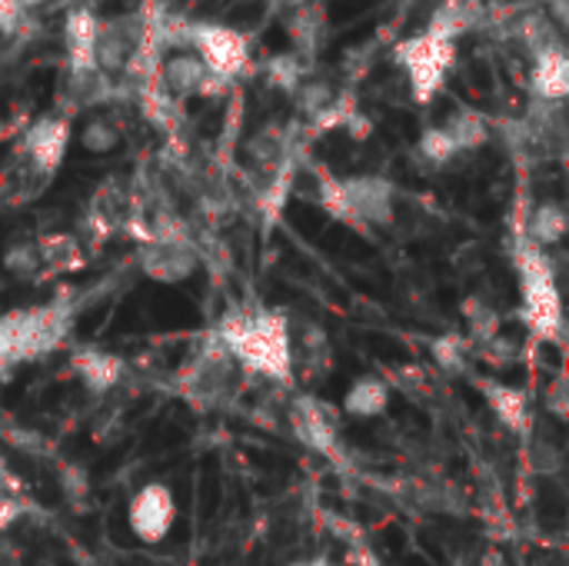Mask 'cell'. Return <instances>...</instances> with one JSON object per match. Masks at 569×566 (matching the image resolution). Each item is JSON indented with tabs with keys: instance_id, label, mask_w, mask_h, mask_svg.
Returning <instances> with one entry per match:
<instances>
[{
	"instance_id": "obj_1",
	"label": "cell",
	"mask_w": 569,
	"mask_h": 566,
	"mask_svg": "<svg viewBox=\"0 0 569 566\" xmlns=\"http://www.w3.org/2000/svg\"><path fill=\"white\" fill-rule=\"evenodd\" d=\"M213 337L223 344L230 360L247 367L250 374H260L267 380L287 384L293 374V340L290 324L277 310H240L227 314Z\"/></svg>"
},
{
	"instance_id": "obj_2",
	"label": "cell",
	"mask_w": 569,
	"mask_h": 566,
	"mask_svg": "<svg viewBox=\"0 0 569 566\" xmlns=\"http://www.w3.org/2000/svg\"><path fill=\"white\" fill-rule=\"evenodd\" d=\"M70 324L73 307L63 300L0 314V370H13L17 364L53 354L70 334Z\"/></svg>"
},
{
	"instance_id": "obj_3",
	"label": "cell",
	"mask_w": 569,
	"mask_h": 566,
	"mask_svg": "<svg viewBox=\"0 0 569 566\" xmlns=\"http://www.w3.org/2000/svg\"><path fill=\"white\" fill-rule=\"evenodd\" d=\"M317 203L333 217L357 230L390 227L397 214V187L377 173L363 177H317Z\"/></svg>"
},
{
	"instance_id": "obj_4",
	"label": "cell",
	"mask_w": 569,
	"mask_h": 566,
	"mask_svg": "<svg viewBox=\"0 0 569 566\" xmlns=\"http://www.w3.org/2000/svg\"><path fill=\"white\" fill-rule=\"evenodd\" d=\"M517 274L523 290V320L530 334L543 344H563V297L557 284V270L547 250H537L527 237L517 244Z\"/></svg>"
},
{
	"instance_id": "obj_5",
	"label": "cell",
	"mask_w": 569,
	"mask_h": 566,
	"mask_svg": "<svg viewBox=\"0 0 569 566\" xmlns=\"http://www.w3.org/2000/svg\"><path fill=\"white\" fill-rule=\"evenodd\" d=\"M160 40L170 47H187L190 53H197L203 60V67L223 83H230L233 77H240L250 67V40L227 23L197 20V23L160 30Z\"/></svg>"
},
{
	"instance_id": "obj_6",
	"label": "cell",
	"mask_w": 569,
	"mask_h": 566,
	"mask_svg": "<svg viewBox=\"0 0 569 566\" xmlns=\"http://www.w3.org/2000/svg\"><path fill=\"white\" fill-rule=\"evenodd\" d=\"M393 57L407 73L413 100L430 103L447 83V73L457 60V43H443L430 33H417V37H407L403 43H397Z\"/></svg>"
},
{
	"instance_id": "obj_7",
	"label": "cell",
	"mask_w": 569,
	"mask_h": 566,
	"mask_svg": "<svg viewBox=\"0 0 569 566\" xmlns=\"http://www.w3.org/2000/svg\"><path fill=\"white\" fill-rule=\"evenodd\" d=\"M140 270H143V277H150L157 284H180V280L193 277V270H197V247L173 224H163L143 237Z\"/></svg>"
},
{
	"instance_id": "obj_8",
	"label": "cell",
	"mask_w": 569,
	"mask_h": 566,
	"mask_svg": "<svg viewBox=\"0 0 569 566\" xmlns=\"http://www.w3.org/2000/svg\"><path fill=\"white\" fill-rule=\"evenodd\" d=\"M70 120L60 117V113H50V117H40L37 123L27 127L20 147H17V160L37 177V180H50L57 173V167L63 163L67 157V147H70Z\"/></svg>"
},
{
	"instance_id": "obj_9",
	"label": "cell",
	"mask_w": 569,
	"mask_h": 566,
	"mask_svg": "<svg viewBox=\"0 0 569 566\" xmlns=\"http://www.w3.org/2000/svg\"><path fill=\"white\" fill-rule=\"evenodd\" d=\"M127 524H130V534L140 540V544H160L170 537L173 524H177V497L167 484L153 480V484H143L130 507H127Z\"/></svg>"
},
{
	"instance_id": "obj_10",
	"label": "cell",
	"mask_w": 569,
	"mask_h": 566,
	"mask_svg": "<svg viewBox=\"0 0 569 566\" xmlns=\"http://www.w3.org/2000/svg\"><path fill=\"white\" fill-rule=\"evenodd\" d=\"M160 77H157V83H160V90L170 97V100H177V103H183L187 97H207V93H220L227 83L223 80H217L207 67H203V60L197 57V53H190V50H180V53H170L163 63H160V70H157Z\"/></svg>"
},
{
	"instance_id": "obj_11",
	"label": "cell",
	"mask_w": 569,
	"mask_h": 566,
	"mask_svg": "<svg viewBox=\"0 0 569 566\" xmlns=\"http://www.w3.org/2000/svg\"><path fill=\"white\" fill-rule=\"evenodd\" d=\"M97 27L100 17L87 7H73L63 20V43H67V63L77 80H93L100 77L93 70V43H97Z\"/></svg>"
},
{
	"instance_id": "obj_12",
	"label": "cell",
	"mask_w": 569,
	"mask_h": 566,
	"mask_svg": "<svg viewBox=\"0 0 569 566\" xmlns=\"http://www.w3.org/2000/svg\"><path fill=\"white\" fill-rule=\"evenodd\" d=\"M290 424H293V434L303 447H310L323 457H337V424L320 400H310V397L293 400Z\"/></svg>"
},
{
	"instance_id": "obj_13",
	"label": "cell",
	"mask_w": 569,
	"mask_h": 566,
	"mask_svg": "<svg viewBox=\"0 0 569 566\" xmlns=\"http://www.w3.org/2000/svg\"><path fill=\"white\" fill-rule=\"evenodd\" d=\"M530 90L540 103H563L569 93V60L563 47H550L533 57L530 70Z\"/></svg>"
},
{
	"instance_id": "obj_14",
	"label": "cell",
	"mask_w": 569,
	"mask_h": 566,
	"mask_svg": "<svg viewBox=\"0 0 569 566\" xmlns=\"http://www.w3.org/2000/svg\"><path fill=\"white\" fill-rule=\"evenodd\" d=\"M73 374L83 380L90 394H110L123 380V360L117 354H107L100 347H83L70 357Z\"/></svg>"
},
{
	"instance_id": "obj_15",
	"label": "cell",
	"mask_w": 569,
	"mask_h": 566,
	"mask_svg": "<svg viewBox=\"0 0 569 566\" xmlns=\"http://www.w3.org/2000/svg\"><path fill=\"white\" fill-rule=\"evenodd\" d=\"M490 410L497 414V420L503 427H510L513 434H527L530 430V404H527V394L510 387V384H500V380H490V384H480Z\"/></svg>"
},
{
	"instance_id": "obj_16",
	"label": "cell",
	"mask_w": 569,
	"mask_h": 566,
	"mask_svg": "<svg viewBox=\"0 0 569 566\" xmlns=\"http://www.w3.org/2000/svg\"><path fill=\"white\" fill-rule=\"evenodd\" d=\"M247 153H250V163L257 170H263V173L273 177L290 160V133H287V127H280V123L260 127L250 137V143H247Z\"/></svg>"
},
{
	"instance_id": "obj_17",
	"label": "cell",
	"mask_w": 569,
	"mask_h": 566,
	"mask_svg": "<svg viewBox=\"0 0 569 566\" xmlns=\"http://www.w3.org/2000/svg\"><path fill=\"white\" fill-rule=\"evenodd\" d=\"M387 404H390V387L380 377H360L343 394V414L357 420H373L387 414Z\"/></svg>"
},
{
	"instance_id": "obj_18",
	"label": "cell",
	"mask_w": 569,
	"mask_h": 566,
	"mask_svg": "<svg viewBox=\"0 0 569 566\" xmlns=\"http://www.w3.org/2000/svg\"><path fill=\"white\" fill-rule=\"evenodd\" d=\"M567 227H569L567 210H563L560 203L547 200V203L533 207V214H530V220H527V230H523V237H527V240H530L537 250H547V247H557V244H563V237H567Z\"/></svg>"
},
{
	"instance_id": "obj_19",
	"label": "cell",
	"mask_w": 569,
	"mask_h": 566,
	"mask_svg": "<svg viewBox=\"0 0 569 566\" xmlns=\"http://www.w3.org/2000/svg\"><path fill=\"white\" fill-rule=\"evenodd\" d=\"M473 23H477L473 0H443L433 10V20L427 23L423 33H430V37H437L443 43H457V37H463Z\"/></svg>"
},
{
	"instance_id": "obj_20",
	"label": "cell",
	"mask_w": 569,
	"mask_h": 566,
	"mask_svg": "<svg viewBox=\"0 0 569 566\" xmlns=\"http://www.w3.org/2000/svg\"><path fill=\"white\" fill-rule=\"evenodd\" d=\"M443 130H447V137L453 140L457 153L480 150V147L490 140V123H487V117L477 113V110H470V107L453 110V113L443 120Z\"/></svg>"
},
{
	"instance_id": "obj_21",
	"label": "cell",
	"mask_w": 569,
	"mask_h": 566,
	"mask_svg": "<svg viewBox=\"0 0 569 566\" xmlns=\"http://www.w3.org/2000/svg\"><path fill=\"white\" fill-rule=\"evenodd\" d=\"M287 33H290V40H293V53H300L303 60L320 47V40H323V33H327V23H323V13H320V7H310V3H300L293 13H290V20H287Z\"/></svg>"
},
{
	"instance_id": "obj_22",
	"label": "cell",
	"mask_w": 569,
	"mask_h": 566,
	"mask_svg": "<svg viewBox=\"0 0 569 566\" xmlns=\"http://www.w3.org/2000/svg\"><path fill=\"white\" fill-rule=\"evenodd\" d=\"M37 257H40V267H50L53 274H63V270H77L83 267V247L77 237L70 234H50V237H40L37 240Z\"/></svg>"
},
{
	"instance_id": "obj_23",
	"label": "cell",
	"mask_w": 569,
	"mask_h": 566,
	"mask_svg": "<svg viewBox=\"0 0 569 566\" xmlns=\"http://www.w3.org/2000/svg\"><path fill=\"white\" fill-rule=\"evenodd\" d=\"M340 97V90L327 80V77H313V73H307L303 77V83L297 87V93H293V103H297V110L313 123L323 110H330V103Z\"/></svg>"
},
{
	"instance_id": "obj_24",
	"label": "cell",
	"mask_w": 569,
	"mask_h": 566,
	"mask_svg": "<svg viewBox=\"0 0 569 566\" xmlns=\"http://www.w3.org/2000/svg\"><path fill=\"white\" fill-rule=\"evenodd\" d=\"M263 77H267L270 87H277V90H283L287 97H293L297 87H300L303 77H307V60H303L300 53H277V57H270V60L263 63Z\"/></svg>"
},
{
	"instance_id": "obj_25",
	"label": "cell",
	"mask_w": 569,
	"mask_h": 566,
	"mask_svg": "<svg viewBox=\"0 0 569 566\" xmlns=\"http://www.w3.org/2000/svg\"><path fill=\"white\" fill-rule=\"evenodd\" d=\"M80 147L87 150V153H110V150H117L120 147V130L107 120V117H90L83 127H80Z\"/></svg>"
},
{
	"instance_id": "obj_26",
	"label": "cell",
	"mask_w": 569,
	"mask_h": 566,
	"mask_svg": "<svg viewBox=\"0 0 569 566\" xmlns=\"http://www.w3.org/2000/svg\"><path fill=\"white\" fill-rule=\"evenodd\" d=\"M417 153H420L430 167H447L450 160L460 157L457 147H453V140L447 137L443 127H427V130L420 133V140H417Z\"/></svg>"
},
{
	"instance_id": "obj_27",
	"label": "cell",
	"mask_w": 569,
	"mask_h": 566,
	"mask_svg": "<svg viewBox=\"0 0 569 566\" xmlns=\"http://www.w3.org/2000/svg\"><path fill=\"white\" fill-rule=\"evenodd\" d=\"M467 317H470V334H473L477 344H487V340L500 337V327H497L500 317H497V310H493L490 304L470 300V304H467Z\"/></svg>"
},
{
	"instance_id": "obj_28",
	"label": "cell",
	"mask_w": 569,
	"mask_h": 566,
	"mask_svg": "<svg viewBox=\"0 0 569 566\" xmlns=\"http://www.w3.org/2000/svg\"><path fill=\"white\" fill-rule=\"evenodd\" d=\"M3 267L13 274V277H30L40 270V257H37V244H13L7 254H3Z\"/></svg>"
},
{
	"instance_id": "obj_29",
	"label": "cell",
	"mask_w": 569,
	"mask_h": 566,
	"mask_svg": "<svg viewBox=\"0 0 569 566\" xmlns=\"http://www.w3.org/2000/svg\"><path fill=\"white\" fill-rule=\"evenodd\" d=\"M30 510H33V504H27L20 494H7V497H0V534H7L13 524H20Z\"/></svg>"
},
{
	"instance_id": "obj_30",
	"label": "cell",
	"mask_w": 569,
	"mask_h": 566,
	"mask_svg": "<svg viewBox=\"0 0 569 566\" xmlns=\"http://www.w3.org/2000/svg\"><path fill=\"white\" fill-rule=\"evenodd\" d=\"M463 357H467V347L460 337H447L437 344V360L447 367V370H460L463 367Z\"/></svg>"
},
{
	"instance_id": "obj_31",
	"label": "cell",
	"mask_w": 569,
	"mask_h": 566,
	"mask_svg": "<svg viewBox=\"0 0 569 566\" xmlns=\"http://www.w3.org/2000/svg\"><path fill=\"white\" fill-rule=\"evenodd\" d=\"M27 17V7L20 0H0V33H17Z\"/></svg>"
},
{
	"instance_id": "obj_32",
	"label": "cell",
	"mask_w": 569,
	"mask_h": 566,
	"mask_svg": "<svg viewBox=\"0 0 569 566\" xmlns=\"http://www.w3.org/2000/svg\"><path fill=\"white\" fill-rule=\"evenodd\" d=\"M547 410H550V414H557L560 420H567L569 417V387L563 377H557V380H553V387L547 390Z\"/></svg>"
},
{
	"instance_id": "obj_33",
	"label": "cell",
	"mask_w": 569,
	"mask_h": 566,
	"mask_svg": "<svg viewBox=\"0 0 569 566\" xmlns=\"http://www.w3.org/2000/svg\"><path fill=\"white\" fill-rule=\"evenodd\" d=\"M0 566H20L17 564V550L7 540H0Z\"/></svg>"
},
{
	"instance_id": "obj_34",
	"label": "cell",
	"mask_w": 569,
	"mask_h": 566,
	"mask_svg": "<svg viewBox=\"0 0 569 566\" xmlns=\"http://www.w3.org/2000/svg\"><path fill=\"white\" fill-rule=\"evenodd\" d=\"M290 566H333L330 560H323V557H317V560H297V564Z\"/></svg>"
},
{
	"instance_id": "obj_35",
	"label": "cell",
	"mask_w": 569,
	"mask_h": 566,
	"mask_svg": "<svg viewBox=\"0 0 569 566\" xmlns=\"http://www.w3.org/2000/svg\"><path fill=\"white\" fill-rule=\"evenodd\" d=\"M483 566H503V560H500V554H487V557H483Z\"/></svg>"
},
{
	"instance_id": "obj_36",
	"label": "cell",
	"mask_w": 569,
	"mask_h": 566,
	"mask_svg": "<svg viewBox=\"0 0 569 566\" xmlns=\"http://www.w3.org/2000/svg\"><path fill=\"white\" fill-rule=\"evenodd\" d=\"M490 3H510V0H490Z\"/></svg>"
},
{
	"instance_id": "obj_37",
	"label": "cell",
	"mask_w": 569,
	"mask_h": 566,
	"mask_svg": "<svg viewBox=\"0 0 569 566\" xmlns=\"http://www.w3.org/2000/svg\"><path fill=\"white\" fill-rule=\"evenodd\" d=\"M237 3H253V0H237Z\"/></svg>"
}]
</instances>
